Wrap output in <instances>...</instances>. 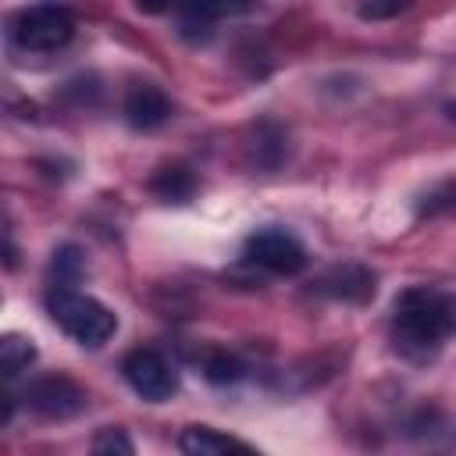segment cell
<instances>
[{
  "mask_svg": "<svg viewBox=\"0 0 456 456\" xmlns=\"http://www.w3.org/2000/svg\"><path fill=\"white\" fill-rule=\"evenodd\" d=\"M171 4H178V0H135V7L146 11V14H160V11H167Z\"/></svg>",
  "mask_w": 456,
  "mask_h": 456,
  "instance_id": "19",
  "label": "cell"
},
{
  "mask_svg": "<svg viewBox=\"0 0 456 456\" xmlns=\"http://www.w3.org/2000/svg\"><path fill=\"white\" fill-rule=\"evenodd\" d=\"M121 374L125 381L132 385V392L146 403H164L175 395L178 388V374L175 367L167 363L164 353L157 349H132L125 360H121Z\"/></svg>",
  "mask_w": 456,
  "mask_h": 456,
  "instance_id": "4",
  "label": "cell"
},
{
  "mask_svg": "<svg viewBox=\"0 0 456 456\" xmlns=\"http://www.w3.org/2000/svg\"><path fill=\"white\" fill-rule=\"evenodd\" d=\"M93 452L96 456H132L135 452V445H132V438L121 431V428H100L96 431V438H93Z\"/></svg>",
  "mask_w": 456,
  "mask_h": 456,
  "instance_id": "17",
  "label": "cell"
},
{
  "mask_svg": "<svg viewBox=\"0 0 456 456\" xmlns=\"http://www.w3.org/2000/svg\"><path fill=\"white\" fill-rule=\"evenodd\" d=\"M167 118H171V100L164 96L160 86H153V82H135V86L125 93V121H128L135 132H153V128H160Z\"/></svg>",
  "mask_w": 456,
  "mask_h": 456,
  "instance_id": "7",
  "label": "cell"
},
{
  "mask_svg": "<svg viewBox=\"0 0 456 456\" xmlns=\"http://www.w3.org/2000/svg\"><path fill=\"white\" fill-rule=\"evenodd\" d=\"M314 292L321 296H331V299H349V303H367L374 296V274L360 264H342V267H331L328 274L317 278Z\"/></svg>",
  "mask_w": 456,
  "mask_h": 456,
  "instance_id": "8",
  "label": "cell"
},
{
  "mask_svg": "<svg viewBox=\"0 0 456 456\" xmlns=\"http://www.w3.org/2000/svg\"><path fill=\"white\" fill-rule=\"evenodd\" d=\"M410 7H413V0H356V14L363 21H388Z\"/></svg>",
  "mask_w": 456,
  "mask_h": 456,
  "instance_id": "18",
  "label": "cell"
},
{
  "mask_svg": "<svg viewBox=\"0 0 456 456\" xmlns=\"http://www.w3.org/2000/svg\"><path fill=\"white\" fill-rule=\"evenodd\" d=\"M150 192L164 203H185L196 192V175L185 164H164L153 178H150Z\"/></svg>",
  "mask_w": 456,
  "mask_h": 456,
  "instance_id": "12",
  "label": "cell"
},
{
  "mask_svg": "<svg viewBox=\"0 0 456 456\" xmlns=\"http://www.w3.org/2000/svg\"><path fill=\"white\" fill-rule=\"evenodd\" d=\"M246 260L271 271V274H299L306 267L303 242L285 228H260L246 239Z\"/></svg>",
  "mask_w": 456,
  "mask_h": 456,
  "instance_id": "5",
  "label": "cell"
},
{
  "mask_svg": "<svg viewBox=\"0 0 456 456\" xmlns=\"http://www.w3.org/2000/svg\"><path fill=\"white\" fill-rule=\"evenodd\" d=\"M82 274H86V256H82V249H78V246H61V249L53 253V260H50V285H68V289H75Z\"/></svg>",
  "mask_w": 456,
  "mask_h": 456,
  "instance_id": "14",
  "label": "cell"
},
{
  "mask_svg": "<svg viewBox=\"0 0 456 456\" xmlns=\"http://www.w3.org/2000/svg\"><path fill=\"white\" fill-rule=\"evenodd\" d=\"M86 403H89L86 388L68 374H43V378L28 381V388H25V406L50 420H68V417L82 413Z\"/></svg>",
  "mask_w": 456,
  "mask_h": 456,
  "instance_id": "6",
  "label": "cell"
},
{
  "mask_svg": "<svg viewBox=\"0 0 456 456\" xmlns=\"http://www.w3.org/2000/svg\"><path fill=\"white\" fill-rule=\"evenodd\" d=\"M75 36V14L64 4H32L11 18L14 46L28 53H53Z\"/></svg>",
  "mask_w": 456,
  "mask_h": 456,
  "instance_id": "3",
  "label": "cell"
},
{
  "mask_svg": "<svg viewBox=\"0 0 456 456\" xmlns=\"http://www.w3.org/2000/svg\"><path fill=\"white\" fill-rule=\"evenodd\" d=\"M449 118H452V121H456V103H449Z\"/></svg>",
  "mask_w": 456,
  "mask_h": 456,
  "instance_id": "20",
  "label": "cell"
},
{
  "mask_svg": "<svg viewBox=\"0 0 456 456\" xmlns=\"http://www.w3.org/2000/svg\"><path fill=\"white\" fill-rule=\"evenodd\" d=\"M442 214H456V178L431 185L417 200V217H442Z\"/></svg>",
  "mask_w": 456,
  "mask_h": 456,
  "instance_id": "15",
  "label": "cell"
},
{
  "mask_svg": "<svg viewBox=\"0 0 456 456\" xmlns=\"http://www.w3.org/2000/svg\"><path fill=\"white\" fill-rule=\"evenodd\" d=\"M46 314L68 338H75L78 346H89V349H100L118 331V317L110 306H103L100 299H93L78 289H68V285L46 289Z\"/></svg>",
  "mask_w": 456,
  "mask_h": 456,
  "instance_id": "2",
  "label": "cell"
},
{
  "mask_svg": "<svg viewBox=\"0 0 456 456\" xmlns=\"http://www.w3.org/2000/svg\"><path fill=\"white\" fill-rule=\"evenodd\" d=\"M178 449L189 452V456H221V452H253L249 442L235 438V435H224L217 428H207V424H192L178 435Z\"/></svg>",
  "mask_w": 456,
  "mask_h": 456,
  "instance_id": "9",
  "label": "cell"
},
{
  "mask_svg": "<svg viewBox=\"0 0 456 456\" xmlns=\"http://www.w3.org/2000/svg\"><path fill=\"white\" fill-rule=\"evenodd\" d=\"M185 28H210L221 18H235L256 7V0H178Z\"/></svg>",
  "mask_w": 456,
  "mask_h": 456,
  "instance_id": "11",
  "label": "cell"
},
{
  "mask_svg": "<svg viewBox=\"0 0 456 456\" xmlns=\"http://www.w3.org/2000/svg\"><path fill=\"white\" fill-rule=\"evenodd\" d=\"M246 153H249V164H253V167L271 171V167H278V164L285 160L289 139H285V132H281L274 121H260V125H253V132H249Z\"/></svg>",
  "mask_w": 456,
  "mask_h": 456,
  "instance_id": "10",
  "label": "cell"
},
{
  "mask_svg": "<svg viewBox=\"0 0 456 456\" xmlns=\"http://www.w3.org/2000/svg\"><path fill=\"white\" fill-rule=\"evenodd\" d=\"M32 360H36L32 338H25V335H4V342H0V370H4L7 381L18 378L21 370H28Z\"/></svg>",
  "mask_w": 456,
  "mask_h": 456,
  "instance_id": "13",
  "label": "cell"
},
{
  "mask_svg": "<svg viewBox=\"0 0 456 456\" xmlns=\"http://www.w3.org/2000/svg\"><path fill=\"white\" fill-rule=\"evenodd\" d=\"M203 374H207V381H214V385H232V381L242 378V363H239L235 356H228V353H210V356L203 360Z\"/></svg>",
  "mask_w": 456,
  "mask_h": 456,
  "instance_id": "16",
  "label": "cell"
},
{
  "mask_svg": "<svg viewBox=\"0 0 456 456\" xmlns=\"http://www.w3.org/2000/svg\"><path fill=\"white\" fill-rule=\"evenodd\" d=\"M456 331V299L435 285H413L399 292L392 306V342L410 360L435 356Z\"/></svg>",
  "mask_w": 456,
  "mask_h": 456,
  "instance_id": "1",
  "label": "cell"
}]
</instances>
